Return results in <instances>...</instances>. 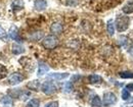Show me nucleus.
Listing matches in <instances>:
<instances>
[{"mask_svg": "<svg viewBox=\"0 0 133 107\" xmlns=\"http://www.w3.org/2000/svg\"><path fill=\"white\" fill-rule=\"evenodd\" d=\"M34 5H35L36 10H38V11H42V10H44V9L46 8V6H47V2H46V0H35Z\"/></svg>", "mask_w": 133, "mask_h": 107, "instance_id": "obj_8", "label": "nucleus"}, {"mask_svg": "<svg viewBox=\"0 0 133 107\" xmlns=\"http://www.w3.org/2000/svg\"><path fill=\"white\" fill-rule=\"evenodd\" d=\"M123 12L126 13V14H130V13H133V1L131 2H128L126 5L123 6L122 8Z\"/></svg>", "mask_w": 133, "mask_h": 107, "instance_id": "obj_10", "label": "nucleus"}, {"mask_svg": "<svg viewBox=\"0 0 133 107\" xmlns=\"http://www.w3.org/2000/svg\"><path fill=\"white\" fill-rule=\"evenodd\" d=\"M72 89H73L72 84H71V83H66V85H65V87H64L65 92H66V93H70V92H72Z\"/></svg>", "mask_w": 133, "mask_h": 107, "instance_id": "obj_23", "label": "nucleus"}, {"mask_svg": "<svg viewBox=\"0 0 133 107\" xmlns=\"http://www.w3.org/2000/svg\"><path fill=\"white\" fill-rule=\"evenodd\" d=\"M116 102H117V96L114 93H112V92L104 93L103 99H102V104L104 106L109 107L111 106V105H113V104H115Z\"/></svg>", "mask_w": 133, "mask_h": 107, "instance_id": "obj_3", "label": "nucleus"}, {"mask_svg": "<svg viewBox=\"0 0 133 107\" xmlns=\"http://www.w3.org/2000/svg\"><path fill=\"white\" fill-rule=\"evenodd\" d=\"M57 44H58V40L53 35L47 36L42 40V45L45 49H53L57 46Z\"/></svg>", "mask_w": 133, "mask_h": 107, "instance_id": "obj_2", "label": "nucleus"}, {"mask_svg": "<svg viewBox=\"0 0 133 107\" xmlns=\"http://www.w3.org/2000/svg\"><path fill=\"white\" fill-rule=\"evenodd\" d=\"M27 87L29 88L30 90H33V91H38L39 88H40V82L39 81H32V82H30L28 85H27Z\"/></svg>", "mask_w": 133, "mask_h": 107, "instance_id": "obj_12", "label": "nucleus"}, {"mask_svg": "<svg viewBox=\"0 0 133 107\" xmlns=\"http://www.w3.org/2000/svg\"><path fill=\"white\" fill-rule=\"evenodd\" d=\"M91 105L93 107H100L101 106V100H100V98L96 95V96H94L93 98H92V100H91Z\"/></svg>", "mask_w": 133, "mask_h": 107, "instance_id": "obj_16", "label": "nucleus"}, {"mask_svg": "<svg viewBox=\"0 0 133 107\" xmlns=\"http://www.w3.org/2000/svg\"><path fill=\"white\" fill-rule=\"evenodd\" d=\"M12 52L15 54H22L25 52V49L23 46H21L18 44H14L12 45Z\"/></svg>", "mask_w": 133, "mask_h": 107, "instance_id": "obj_13", "label": "nucleus"}, {"mask_svg": "<svg viewBox=\"0 0 133 107\" xmlns=\"http://www.w3.org/2000/svg\"><path fill=\"white\" fill-rule=\"evenodd\" d=\"M69 77V73H58V72H56V73H49L48 74V78L50 79H53V80H64V79H66Z\"/></svg>", "mask_w": 133, "mask_h": 107, "instance_id": "obj_9", "label": "nucleus"}, {"mask_svg": "<svg viewBox=\"0 0 133 107\" xmlns=\"http://www.w3.org/2000/svg\"><path fill=\"white\" fill-rule=\"evenodd\" d=\"M45 107H58V102L57 101H52V102H49L47 103Z\"/></svg>", "mask_w": 133, "mask_h": 107, "instance_id": "obj_25", "label": "nucleus"}, {"mask_svg": "<svg viewBox=\"0 0 133 107\" xmlns=\"http://www.w3.org/2000/svg\"><path fill=\"white\" fill-rule=\"evenodd\" d=\"M129 22H130V19L128 17L126 16H119L116 19V28L118 30V32H124L128 29L129 27Z\"/></svg>", "mask_w": 133, "mask_h": 107, "instance_id": "obj_1", "label": "nucleus"}, {"mask_svg": "<svg viewBox=\"0 0 133 107\" xmlns=\"http://www.w3.org/2000/svg\"><path fill=\"white\" fill-rule=\"evenodd\" d=\"M107 27H108V33L111 36L114 35L115 34V24H114V21L112 19L108 21V26Z\"/></svg>", "mask_w": 133, "mask_h": 107, "instance_id": "obj_15", "label": "nucleus"}, {"mask_svg": "<svg viewBox=\"0 0 133 107\" xmlns=\"http://www.w3.org/2000/svg\"><path fill=\"white\" fill-rule=\"evenodd\" d=\"M119 75L122 79H133V72L132 71H122L119 73Z\"/></svg>", "mask_w": 133, "mask_h": 107, "instance_id": "obj_17", "label": "nucleus"}, {"mask_svg": "<svg viewBox=\"0 0 133 107\" xmlns=\"http://www.w3.org/2000/svg\"><path fill=\"white\" fill-rule=\"evenodd\" d=\"M9 37H10L12 40H15V41L21 42V38L17 35V30H16V28L10 29V31H9Z\"/></svg>", "mask_w": 133, "mask_h": 107, "instance_id": "obj_14", "label": "nucleus"}, {"mask_svg": "<svg viewBox=\"0 0 133 107\" xmlns=\"http://www.w3.org/2000/svg\"><path fill=\"white\" fill-rule=\"evenodd\" d=\"M126 89L129 90V91H131V92H133V84H128V85L126 86Z\"/></svg>", "mask_w": 133, "mask_h": 107, "instance_id": "obj_27", "label": "nucleus"}, {"mask_svg": "<svg viewBox=\"0 0 133 107\" xmlns=\"http://www.w3.org/2000/svg\"><path fill=\"white\" fill-rule=\"evenodd\" d=\"M7 75V70L3 64H0V80L4 79Z\"/></svg>", "mask_w": 133, "mask_h": 107, "instance_id": "obj_21", "label": "nucleus"}, {"mask_svg": "<svg viewBox=\"0 0 133 107\" xmlns=\"http://www.w3.org/2000/svg\"><path fill=\"white\" fill-rule=\"evenodd\" d=\"M63 30H64V28L61 22H53L50 28V31L53 35H61L63 33Z\"/></svg>", "mask_w": 133, "mask_h": 107, "instance_id": "obj_6", "label": "nucleus"}, {"mask_svg": "<svg viewBox=\"0 0 133 107\" xmlns=\"http://www.w3.org/2000/svg\"><path fill=\"white\" fill-rule=\"evenodd\" d=\"M5 37H6V33H5V31L0 27V39L5 38Z\"/></svg>", "mask_w": 133, "mask_h": 107, "instance_id": "obj_26", "label": "nucleus"}, {"mask_svg": "<svg viewBox=\"0 0 133 107\" xmlns=\"http://www.w3.org/2000/svg\"><path fill=\"white\" fill-rule=\"evenodd\" d=\"M40 106V101L38 99H32L28 102L26 107H39Z\"/></svg>", "mask_w": 133, "mask_h": 107, "instance_id": "obj_19", "label": "nucleus"}, {"mask_svg": "<svg viewBox=\"0 0 133 107\" xmlns=\"http://www.w3.org/2000/svg\"><path fill=\"white\" fill-rule=\"evenodd\" d=\"M23 81H24V77H23L21 73H18V72L12 73V74L9 77V79H8V83H9L11 86L17 85V84L22 83Z\"/></svg>", "mask_w": 133, "mask_h": 107, "instance_id": "obj_5", "label": "nucleus"}, {"mask_svg": "<svg viewBox=\"0 0 133 107\" xmlns=\"http://www.w3.org/2000/svg\"><path fill=\"white\" fill-rule=\"evenodd\" d=\"M122 98L123 100H128L130 98V93L127 89H124L122 91Z\"/></svg>", "mask_w": 133, "mask_h": 107, "instance_id": "obj_22", "label": "nucleus"}, {"mask_svg": "<svg viewBox=\"0 0 133 107\" xmlns=\"http://www.w3.org/2000/svg\"><path fill=\"white\" fill-rule=\"evenodd\" d=\"M48 71H49V66H48L46 63L40 61V62H39V65H38V73H37V74H38L39 77H42V75H44Z\"/></svg>", "mask_w": 133, "mask_h": 107, "instance_id": "obj_7", "label": "nucleus"}, {"mask_svg": "<svg viewBox=\"0 0 133 107\" xmlns=\"http://www.w3.org/2000/svg\"><path fill=\"white\" fill-rule=\"evenodd\" d=\"M66 4L70 6H76L78 4V0H66Z\"/></svg>", "mask_w": 133, "mask_h": 107, "instance_id": "obj_24", "label": "nucleus"}, {"mask_svg": "<svg viewBox=\"0 0 133 107\" xmlns=\"http://www.w3.org/2000/svg\"><path fill=\"white\" fill-rule=\"evenodd\" d=\"M88 80H89V83L90 84H99V83H101V81H102L101 77L97 75V74H91V75H89Z\"/></svg>", "mask_w": 133, "mask_h": 107, "instance_id": "obj_11", "label": "nucleus"}, {"mask_svg": "<svg viewBox=\"0 0 133 107\" xmlns=\"http://www.w3.org/2000/svg\"><path fill=\"white\" fill-rule=\"evenodd\" d=\"M1 103H3L4 105H11L12 104V99L8 96H3L1 99H0Z\"/></svg>", "mask_w": 133, "mask_h": 107, "instance_id": "obj_18", "label": "nucleus"}, {"mask_svg": "<svg viewBox=\"0 0 133 107\" xmlns=\"http://www.w3.org/2000/svg\"><path fill=\"white\" fill-rule=\"evenodd\" d=\"M41 88H42V92L44 94H46V95H52V94H54L56 92V86L50 81L44 82Z\"/></svg>", "mask_w": 133, "mask_h": 107, "instance_id": "obj_4", "label": "nucleus"}, {"mask_svg": "<svg viewBox=\"0 0 133 107\" xmlns=\"http://www.w3.org/2000/svg\"><path fill=\"white\" fill-rule=\"evenodd\" d=\"M11 6H12L14 9H21V8H23L24 3H23L21 0H15V1L12 2Z\"/></svg>", "mask_w": 133, "mask_h": 107, "instance_id": "obj_20", "label": "nucleus"}]
</instances>
